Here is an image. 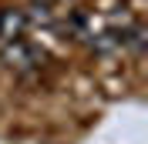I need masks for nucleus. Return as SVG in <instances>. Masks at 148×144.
<instances>
[{
  "mask_svg": "<svg viewBox=\"0 0 148 144\" xmlns=\"http://www.w3.org/2000/svg\"><path fill=\"white\" fill-rule=\"evenodd\" d=\"M40 60H44V50H37L34 44L20 40V37H14V40H7V44L0 47V64H3L7 71H14V74H30V71H37Z\"/></svg>",
  "mask_w": 148,
  "mask_h": 144,
  "instance_id": "f257e3e1",
  "label": "nucleus"
},
{
  "mask_svg": "<svg viewBox=\"0 0 148 144\" xmlns=\"http://www.w3.org/2000/svg\"><path fill=\"white\" fill-rule=\"evenodd\" d=\"M47 3H74V0H47Z\"/></svg>",
  "mask_w": 148,
  "mask_h": 144,
  "instance_id": "7ed1b4c3",
  "label": "nucleus"
},
{
  "mask_svg": "<svg viewBox=\"0 0 148 144\" xmlns=\"http://www.w3.org/2000/svg\"><path fill=\"white\" fill-rule=\"evenodd\" d=\"M24 27H27V14L17 7H10V10H0V37L3 40H14V37L24 34Z\"/></svg>",
  "mask_w": 148,
  "mask_h": 144,
  "instance_id": "f03ea898",
  "label": "nucleus"
}]
</instances>
